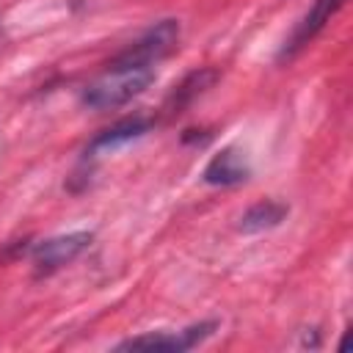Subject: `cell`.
Returning a JSON list of instances; mask_svg holds the SVG:
<instances>
[{"mask_svg":"<svg viewBox=\"0 0 353 353\" xmlns=\"http://www.w3.org/2000/svg\"><path fill=\"white\" fill-rule=\"evenodd\" d=\"M94 234L91 232H69V234H58V237H47L41 243L33 245V268L39 276L55 273L63 265L74 262L88 245H91Z\"/></svg>","mask_w":353,"mask_h":353,"instance_id":"277c9868","label":"cell"},{"mask_svg":"<svg viewBox=\"0 0 353 353\" xmlns=\"http://www.w3.org/2000/svg\"><path fill=\"white\" fill-rule=\"evenodd\" d=\"M290 207L284 201H273V199H265V201H256L254 207H248L243 215H240V223L237 229L245 232V234H256V232H268L273 226H279L284 218H287Z\"/></svg>","mask_w":353,"mask_h":353,"instance_id":"ba28073f","label":"cell"},{"mask_svg":"<svg viewBox=\"0 0 353 353\" xmlns=\"http://www.w3.org/2000/svg\"><path fill=\"white\" fill-rule=\"evenodd\" d=\"M345 6V0H312V6H309V11L295 22V28H292V33L287 36V41H284V47L279 50V61H290V58H295L323 28H325V22L339 11Z\"/></svg>","mask_w":353,"mask_h":353,"instance_id":"5b68a950","label":"cell"},{"mask_svg":"<svg viewBox=\"0 0 353 353\" xmlns=\"http://www.w3.org/2000/svg\"><path fill=\"white\" fill-rule=\"evenodd\" d=\"M149 130H152V121H149V119H143V116H127V119H119L116 124H110L108 130H102V132L88 143V149H85V152L97 154V152L116 149V146H121V143H130V141H135V138L146 135Z\"/></svg>","mask_w":353,"mask_h":353,"instance_id":"52a82bcc","label":"cell"},{"mask_svg":"<svg viewBox=\"0 0 353 353\" xmlns=\"http://www.w3.org/2000/svg\"><path fill=\"white\" fill-rule=\"evenodd\" d=\"M218 328L215 320H204V323H193L182 331H152V334H141V336H130L124 342L116 345V350H143V353H182L196 347L199 342H204L212 331Z\"/></svg>","mask_w":353,"mask_h":353,"instance_id":"7a4b0ae2","label":"cell"},{"mask_svg":"<svg viewBox=\"0 0 353 353\" xmlns=\"http://www.w3.org/2000/svg\"><path fill=\"white\" fill-rule=\"evenodd\" d=\"M248 176H251L248 157L237 146H223L221 152H215L201 171V179L215 188H232V185L245 182Z\"/></svg>","mask_w":353,"mask_h":353,"instance_id":"8992f818","label":"cell"},{"mask_svg":"<svg viewBox=\"0 0 353 353\" xmlns=\"http://www.w3.org/2000/svg\"><path fill=\"white\" fill-rule=\"evenodd\" d=\"M157 72L154 66H141V63H124V61H110L108 69L94 77L83 88V105L91 110H116L127 105L130 99L141 97L152 83Z\"/></svg>","mask_w":353,"mask_h":353,"instance_id":"6da1fadb","label":"cell"},{"mask_svg":"<svg viewBox=\"0 0 353 353\" xmlns=\"http://www.w3.org/2000/svg\"><path fill=\"white\" fill-rule=\"evenodd\" d=\"M215 80H218V72H215V69H199V72H190V74L179 83V88L174 91V97H171L174 110L190 105V102H193L199 94H204Z\"/></svg>","mask_w":353,"mask_h":353,"instance_id":"9c48e42d","label":"cell"},{"mask_svg":"<svg viewBox=\"0 0 353 353\" xmlns=\"http://www.w3.org/2000/svg\"><path fill=\"white\" fill-rule=\"evenodd\" d=\"M176 44H179V22L176 19H160L141 39H135L124 52H119L116 61L157 66L165 55H171L176 50Z\"/></svg>","mask_w":353,"mask_h":353,"instance_id":"3957f363","label":"cell"}]
</instances>
